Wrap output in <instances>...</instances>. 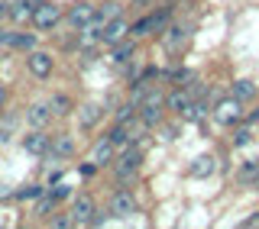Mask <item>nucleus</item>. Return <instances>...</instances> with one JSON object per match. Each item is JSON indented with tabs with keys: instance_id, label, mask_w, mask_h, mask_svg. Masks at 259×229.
I'll return each instance as SVG.
<instances>
[{
	"instance_id": "1",
	"label": "nucleus",
	"mask_w": 259,
	"mask_h": 229,
	"mask_svg": "<svg viewBox=\"0 0 259 229\" xmlns=\"http://www.w3.org/2000/svg\"><path fill=\"white\" fill-rule=\"evenodd\" d=\"M136 113H140L143 126H159V123H162V113H165V94H162V91H149L140 100Z\"/></svg>"
},
{
	"instance_id": "2",
	"label": "nucleus",
	"mask_w": 259,
	"mask_h": 229,
	"mask_svg": "<svg viewBox=\"0 0 259 229\" xmlns=\"http://www.w3.org/2000/svg\"><path fill=\"white\" fill-rule=\"evenodd\" d=\"M59 23H62V7L52 4V0H46V4H39L36 10H32V26H36L39 32L55 29Z\"/></svg>"
},
{
	"instance_id": "3",
	"label": "nucleus",
	"mask_w": 259,
	"mask_h": 229,
	"mask_svg": "<svg viewBox=\"0 0 259 229\" xmlns=\"http://www.w3.org/2000/svg\"><path fill=\"white\" fill-rule=\"evenodd\" d=\"M210 117H214L221 126H233V123H240L243 120V100H237V97H224L221 103H217L214 110H210Z\"/></svg>"
},
{
	"instance_id": "4",
	"label": "nucleus",
	"mask_w": 259,
	"mask_h": 229,
	"mask_svg": "<svg viewBox=\"0 0 259 229\" xmlns=\"http://www.w3.org/2000/svg\"><path fill=\"white\" fill-rule=\"evenodd\" d=\"M140 165H143V149H136V145H126V152L117 158L113 171H117V178H120V181H130V178H136Z\"/></svg>"
},
{
	"instance_id": "5",
	"label": "nucleus",
	"mask_w": 259,
	"mask_h": 229,
	"mask_svg": "<svg viewBox=\"0 0 259 229\" xmlns=\"http://www.w3.org/2000/svg\"><path fill=\"white\" fill-rule=\"evenodd\" d=\"M107 213H110V216H120V219L133 216V213H136V194L126 191V187L113 191V194H110V203H107Z\"/></svg>"
},
{
	"instance_id": "6",
	"label": "nucleus",
	"mask_w": 259,
	"mask_h": 229,
	"mask_svg": "<svg viewBox=\"0 0 259 229\" xmlns=\"http://www.w3.org/2000/svg\"><path fill=\"white\" fill-rule=\"evenodd\" d=\"M140 133H143V120L136 123V117H133V120H126V123H117L113 133H110V139H113V145L120 149V145H133Z\"/></svg>"
},
{
	"instance_id": "7",
	"label": "nucleus",
	"mask_w": 259,
	"mask_h": 229,
	"mask_svg": "<svg viewBox=\"0 0 259 229\" xmlns=\"http://www.w3.org/2000/svg\"><path fill=\"white\" fill-rule=\"evenodd\" d=\"M94 213H97V207H94V200L91 197H88V194H84V197H78L75 203H71V226H91L94 223Z\"/></svg>"
},
{
	"instance_id": "8",
	"label": "nucleus",
	"mask_w": 259,
	"mask_h": 229,
	"mask_svg": "<svg viewBox=\"0 0 259 229\" xmlns=\"http://www.w3.org/2000/svg\"><path fill=\"white\" fill-rule=\"evenodd\" d=\"M126 36H130V23L123 20V16H117V20H110V23L101 26V42H107V45L123 42Z\"/></svg>"
},
{
	"instance_id": "9",
	"label": "nucleus",
	"mask_w": 259,
	"mask_h": 229,
	"mask_svg": "<svg viewBox=\"0 0 259 229\" xmlns=\"http://www.w3.org/2000/svg\"><path fill=\"white\" fill-rule=\"evenodd\" d=\"M26 68H29L32 78H42V81H46L49 75H52L55 62H52V55H49V52H36V48H32L29 59H26Z\"/></svg>"
},
{
	"instance_id": "10",
	"label": "nucleus",
	"mask_w": 259,
	"mask_h": 229,
	"mask_svg": "<svg viewBox=\"0 0 259 229\" xmlns=\"http://www.w3.org/2000/svg\"><path fill=\"white\" fill-rule=\"evenodd\" d=\"M165 20H168V10H156V13L143 16L136 26H130V32H133V36H149V32H156V29L165 26Z\"/></svg>"
},
{
	"instance_id": "11",
	"label": "nucleus",
	"mask_w": 259,
	"mask_h": 229,
	"mask_svg": "<svg viewBox=\"0 0 259 229\" xmlns=\"http://www.w3.org/2000/svg\"><path fill=\"white\" fill-rule=\"evenodd\" d=\"M97 20V7L94 4H88V0H81V4H75L68 10V23L75 29H81V26H88V23H94Z\"/></svg>"
},
{
	"instance_id": "12",
	"label": "nucleus",
	"mask_w": 259,
	"mask_h": 229,
	"mask_svg": "<svg viewBox=\"0 0 259 229\" xmlns=\"http://www.w3.org/2000/svg\"><path fill=\"white\" fill-rule=\"evenodd\" d=\"M188 39H191V29L188 26H168L165 32H162V45L172 48V52H178L182 45H188Z\"/></svg>"
},
{
	"instance_id": "13",
	"label": "nucleus",
	"mask_w": 259,
	"mask_h": 229,
	"mask_svg": "<svg viewBox=\"0 0 259 229\" xmlns=\"http://www.w3.org/2000/svg\"><path fill=\"white\" fill-rule=\"evenodd\" d=\"M49 142H52V136H46L42 129H32V133L23 139V149L29 155H49Z\"/></svg>"
},
{
	"instance_id": "14",
	"label": "nucleus",
	"mask_w": 259,
	"mask_h": 229,
	"mask_svg": "<svg viewBox=\"0 0 259 229\" xmlns=\"http://www.w3.org/2000/svg\"><path fill=\"white\" fill-rule=\"evenodd\" d=\"M113 155H117V145H113V139H110V136H104L101 142L94 145L91 161H94L97 168H104V165H110V161H113Z\"/></svg>"
},
{
	"instance_id": "15",
	"label": "nucleus",
	"mask_w": 259,
	"mask_h": 229,
	"mask_svg": "<svg viewBox=\"0 0 259 229\" xmlns=\"http://www.w3.org/2000/svg\"><path fill=\"white\" fill-rule=\"evenodd\" d=\"M49 120H52V110H49V103H32L26 107V123L32 129H46Z\"/></svg>"
},
{
	"instance_id": "16",
	"label": "nucleus",
	"mask_w": 259,
	"mask_h": 229,
	"mask_svg": "<svg viewBox=\"0 0 259 229\" xmlns=\"http://www.w3.org/2000/svg\"><path fill=\"white\" fill-rule=\"evenodd\" d=\"M194 100V97H191V91H188V87H178V91H172V94H168L165 97V107L168 110H175V113H182V117H185V110H188V103Z\"/></svg>"
},
{
	"instance_id": "17",
	"label": "nucleus",
	"mask_w": 259,
	"mask_h": 229,
	"mask_svg": "<svg viewBox=\"0 0 259 229\" xmlns=\"http://www.w3.org/2000/svg\"><path fill=\"white\" fill-rule=\"evenodd\" d=\"M214 168H217L214 155H198V158L188 165V175L191 178H210V175H214Z\"/></svg>"
},
{
	"instance_id": "18",
	"label": "nucleus",
	"mask_w": 259,
	"mask_h": 229,
	"mask_svg": "<svg viewBox=\"0 0 259 229\" xmlns=\"http://www.w3.org/2000/svg\"><path fill=\"white\" fill-rule=\"evenodd\" d=\"M75 155V142H71V136H59L49 142V158H71Z\"/></svg>"
},
{
	"instance_id": "19",
	"label": "nucleus",
	"mask_w": 259,
	"mask_h": 229,
	"mask_svg": "<svg viewBox=\"0 0 259 229\" xmlns=\"http://www.w3.org/2000/svg\"><path fill=\"white\" fill-rule=\"evenodd\" d=\"M101 117H104V107H101V103H84V107L78 110V123H81L84 129L97 126V123H101Z\"/></svg>"
},
{
	"instance_id": "20",
	"label": "nucleus",
	"mask_w": 259,
	"mask_h": 229,
	"mask_svg": "<svg viewBox=\"0 0 259 229\" xmlns=\"http://www.w3.org/2000/svg\"><path fill=\"white\" fill-rule=\"evenodd\" d=\"M117 16H123V4H117V0H104L101 7H97V23H110V20H117Z\"/></svg>"
},
{
	"instance_id": "21",
	"label": "nucleus",
	"mask_w": 259,
	"mask_h": 229,
	"mask_svg": "<svg viewBox=\"0 0 259 229\" xmlns=\"http://www.w3.org/2000/svg\"><path fill=\"white\" fill-rule=\"evenodd\" d=\"M256 91H259V87H256V81H249V78H240V81H233V97H237V100H243V103H246V100H253V97H256Z\"/></svg>"
},
{
	"instance_id": "22",
	"label": "nucleus",
	"mask_w": 259,
	"mask_h": 229,
	"mask_svg": "<svg viewBox=\"0 0 259 229\" xmlns=\"http://www.w3.org/2000/svg\"><path fill=\"white\" fill-rule=\"evenodd\" d=\"M133 52H136V42H126V39H123V42H117V45L110 48V62L113 65H123V62L133 59Z\"/></svg>"
},
{
	"instance_id": "23",
	"label": "nucleus",
	"mask_w": 259,
	"mask_h": 229,
	"mask_svg": "<svg viewBox=\"0 0 259 229\" xmlns=\"http://www.w3.org/2000/svg\"><path fill=\"white\" fill-rule=\"evenodd\" d=\"M237 181H240V184H256V181H259V158L243 161L240 171H237Z\"/></svg>"
},
{
	"instance_id": "24",
	"label": "nucleus",
	"mask_w": 259,
	"mask_h": 229,
	"mask_svg": "<svg viewBox=\"0 0 259 229\" xmlns=\"http://www.w3.org/2000/svg\"><path fill=\"white\" fill-rule=\"evenodd\" d=\"M71 107H75V103H71L68 94H55L52 100H49V110H52V117H68Z\"/></svg>"
},
{
	"instance_id": "25",
	"label": "nucleus",
	"mask_w": 259,
	"mask_h": 229,
	"mask_svg": "<svg viewBox=\"0 0 259 229\" xmlns=\"http://www.w3.org/2000/svg\"><path fill=\"white\" fill-rule=\"evenodd\" d=\"M207 113H210V110H207V103H204V100H191V103H188V110H185V120H188V123H201V120L207 117Z\"/></svg>"
},
{
	"instance_id": "26",
	"label": "nucleus",
	"mask_w": 259,
	"mask_h": 229,
	"mask_svg": "<svg viewBox=\"0 0 259 229\" xmlns=\"http://www.w3.org/2000/svg\"><path fill=\"white\" fill-rule=\"evenodd\" d=\"M32 10H36V7H29L26 0H20V4L10 7V16H13L16 23H32Z\"/></svg>"
},
{
	"instance_id": "27",
	"label": "nucleus",
	"mask_w": 259,
	"mask_h": 229,
	"mask_svg": "<svg viewBox=\"0 0 259 229\" xmlns=\"http://www.w3.org/2000/svg\"><path fill=\"white\" fill-rule=\"evenodd\" d=\"M13 48L32 52V48H36V32H13Z\"/></svg>"
},
{
	"instance_id": "28",
	"label": "nucleus",
	"mask_w": 259,
	"mask_h": 229,
	"mask_svg": "<svg viewBox=\"0 0 259 229\" xmlns=\"http://www.w3.org/2000/svg\"><path fill=\"white\" fill-rule=\"evenodd\" d=\"M42 191H46V187H39V184H26V187L16 191V200H39V197H42Z\"/></svg>"
},
{
	"instance_id": "29",
	"label": "nucleus",
	"mask_w": 259,
	"mask_h": 229,
	"mask_svg": "<svg viewBox=\"0 0 259 229\" xmlns=\"http://www.w3.org/2000/svg\"><path fill=\"white\" fill-rule=\"evenodd\" d=\"M136 117V103L130 100V103H120L117 107V123H126V120H133Z\"/></svg>"
},
{
	"instance_id": "30",
	"label": "nucleus",
	"mask_w": 259,
	"mask_h": 229,
	"mask_svg": "<svg viewBox=\"0 0 259 229\" xmlns=\"http://www.w3.org/2000/svg\"><path fill=\"white\" fill-rule=\"evenodd\" d=\"M68 194H71V191H68V187H65V184H62V187H49V197H52L55 203H59V200H65V197H68Z\"/></svg>"
},
{
	"instance_id": "31",
	"label": "nucleus",
	"mask_w": 259,
	"mask_h": 229,
	"mask_svg": "<svg viewBox=\"0 0 259 229\" xmlns=\"http://www.w3.org/2000/svg\"><path fill=\"white\" fill-rule=\"evenodd\" d=\"M246 142H249V129H237V136H233V145L240 149V145H246Z\"/></svg>"
},
{
	"instance_id": "32",
	"label": "nucleus",
	"mask_w": 259,
	"mask_h": 229,
	"mask_svg": "<svg viewBox=\"0 0 259 229\" xmlns=\"http://www.w3.org/2000/svg\"><path fill=\"white\" fill-rule=\"evenodd\" d=\"M78 171H81V178H91V175H94V171H97V165H81Z\"/></svg>"
},
{
	"instance_id": "33",
	"label": "nucleus",
	"mask_w": 259,
	"mask_h": 229,
	"mask_svg": "<svg viewBox=\"0 0 259 229\" xmlns=\"http://www.w3.org/2000/svg\"><path fill=\"white\" fill-rule=\"evenodd\" d=\"M0 45H13V32H4V29H0Z\"/></svg>"
},
{
	"instance_id": "34",
	"label": "nucleus",
	"mask_w": 259,
	"mask_h": 229,
	"mask_svg": "<svg viewBox=\"0 0 259 229\" xmlns=\"http://www.w3.org/2000/svg\"><path fill=\"white\" fill-rule=\"evenodd\" d=\"M162 139H165V142H172V139H175V129L165 126V129H162Z\"/></svg>"
},
{
	"instance_id": "35",
	"label": "nucleus",
	"mask_w": 259,
	"mask_h": 229,
	"mask_svg": "<svg viewBox=\"0 0 259 229\" xmlns=\"http://www.w3.org/2000/svg\"><path fill=\"white\" fill-rule=\"evenodd\" d=\"M7 13H10V7H7V4H4V0H0V20H4V16H7Z\"/></svg>"
},
{
	"instance_id": "36",
	"label": "nucleus",
	"mask_w": 259,
	"mask_h": 229,
	"mask_svg": "<svg viewBox=\"0 0 259 229\" xmlns=\"http://www.w3.org/2000/svg\"><path fill=\"white\" fill-rule=\"evenodd\" d=\"M4 100H7V91H4V84H0V110H4Z\"/></svg>"
},
{
	"instance_id": "37",
	"label": "nucleus",
	"mask_w": 259,
	"mask_h": 229,
	"mask_svg": "<svg viewBox=\"0 0 259 229\" xmlns=\"http://www.w3.org/2000/svg\"><path fill=\"white\" fill-rule=\"evenodd\" d=\"M26 4H29V7H32V4H36V7H39V4H46V0H26Z\"/></svg>"
}]
</instances>
